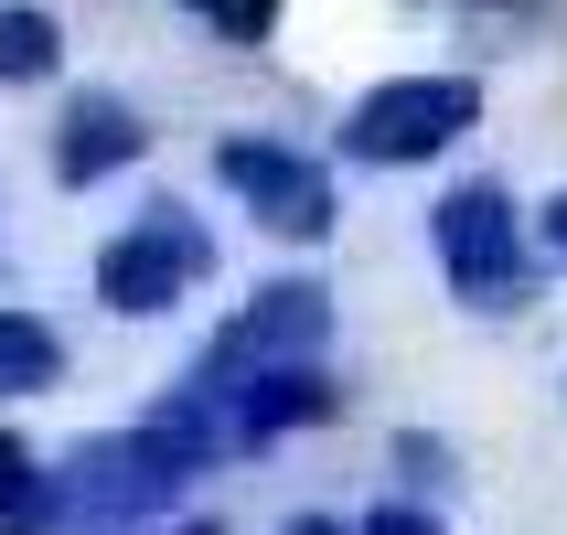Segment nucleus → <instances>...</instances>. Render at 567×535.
I'll return each mask as SVG.
<instances>
[{"label": "nucleus", "mask_w": 567, "mask_h": 535, "mask_svg": "<svg viewBox=\"0 0 567 535\" xmlns=\"http://www.w3.org/2000/svg\"><path fill=\"white\" fill-rule=\"evenodd\" d=\"M429 257H440L450 300L482 321L536 311V289H546V257H536V225H525L514 183H450L429 204Z\"/></svg>", "instance_id": "f257e3e1"}, {"label": "nucleus", "mask_w": 567, "mask_h": 535, "mask_svg": "<svg viewBox=\"0 0 567 535\" xmlns=\"http://www.w3.org/2000/svg\"><path fill=\"white\" fill-rule=\"evenodd\" d=\"M482 128V75L472 64H417V75H375L343 107V161L364 172H417V161L461 151Z\"/></svg>", "instance_id": "f03ea898"}, {"label": "nucleus", "mask_w": 567, "mask_h": 535, "mask_svg": "<svg viewBox=\"0 0 567 535\" xmlns=\"http://www.w3.org/2000/svg\"><path fill=\"white\" fill-rule=\"evenodd\" d=\"M193 472H204V461H193L161 418L107 429V440H86L54 472V525H151V514H172L193 493Z\"/></svg>", "instance_id": "7ed1b4c3"}, {"label": "nucleus", "mask_w": 567, "mask_h": 535, "mask_svg": "<svg viewBox=\"0 0 567 535\" xmlns=\"http://www.w3.org/2000/svg\"><path fill=\"white\" fill-rule=\"evenodd\" d=\"M96 311L107 321H172L193 289L215 279V225L183 215V204H140V215L96 247Z\"/></svg>", "instance_id": "20e7f679"}, {"label": "nucleus", "mask_w": 567, "mask_h": 535, "mask_svg": "<svg viewBox=\"0 0 567 535\" xmlns=\"http://www.w3.org/2000/svg\"><path fill=\"white\" fill-rule=\"evenodd\" d=\"M215 183L247 204L268 236H289V247H321L332 225H343V193H332V161L289 151V140H215Z\"/></svg>", "instance_id": "39448f33"}, {"label": "nucleus", "mask_w": 567, "mask_h": 535, "mask_svg": "<svg viewBox=\"0 0 567 535\" xmlns=\"http://www.w3.org/2000/svg\"><path fill=\"white\" fill-rule=\"evenodd\" d=\"M321 343H332V289L321 279H268L215 353H236V364H321Z\"/></svg>", "instance_id": "423d86ee"}, {"label": "nucleus", "mask_w": 567, "mask_h": 535, "mask_svg": "<svg viewBox=\"0 0 567 535\" xmlns=\"http://www.w3.org/2000/svg\"><path fill=\"white\" fill-rule=\"evenodd\" d=\"M140 151H151V128H140V107H128V96H107V86H86V96L54 119V183H64V193L118 183Z\"/></svg>", "instance_id": "0eeeda50"}, {"label": "nucleus", "mask_w": 567, "mask_h": 535, "mask_svg": "<svg viewBox=\"0 0 567 535\" xmlns=\"http://www.w3.org/2000/svg\"><path fill=\"white\" fill-rule=\"evenodd\" d=\"M450 43L472 64H536L567 43V0H461L450 11Z\"/></svg>", "instance_id": "6e6552de"}, {"label": "nucleus", "mask_w": 567, "mask_h": 535, "mask_svg": "<svg viewBox=\"0 0 567 535\" xmlns=\"http://www.w3.org/2000/svg\"><path fill=\"white\" fill-rule=\"evenodd\" d=\"M64 385V332L22 300H0V408H22V397H54Z\"/></svg>", "instance_id": "1a4fd4ad"}, {"label": "nucleus", "mask_w": 567, "mask_h": 535, "mask_svg": "<svg viewBox=\"0 0 567 535\" xmlns=\"http://www.w3.org/2000/svg\"><path fill=\"white\" fill-rule=\"evenodd\" d=\"M64 75V22L43 0H0V86H54Z\"/></svg>", "instance_id": "9d476101"}, {"label": "nucleus", "mask_w": 567, "mask_h": 535, "mask_svg": "<svg viewBox=\"0 0 567 535\" xmlns=\"http://www.w3.org/2000/svg\"><path fill=\"white\" fill-rule=\"evenodd\" d=\"M0 535H54V472L22 429H0Z\"/></svg>", "instance_id": "9b49d317"}, {"label": "nucleus", "mask_w": 567, "mask_h": 535, "mask_svg": "<svg viewBox=\"0 0 567 535\" xmlns=\"http://www.w3.org/2000/svg\"><path fill=\"white\" fill-rule=\"evenodd\" d=\"M183 11L215 32V43H268V32L289 22V0H183Z\"/></svg>", "instance_id": "f8f14e48"}, {"label": "nucleus", "mask_w": 567, "mask_h": 535, "mask_svg": "<svg viewBox=\"0 0 567 535\" xmlns=\"http://www.w3.org/2000/svg\"><path fill=\"white\" fill-rule=\"evenodd\" d=\"M396 472H408V482H450L461 461H450V440H417V429H396Z\"/></svg>", "instance_id": "ddd939ff"}, {"label": "nucleus", "mask_w": 567, "mask_h": 535, "mask_svg": "<svg viewBox=\"0 0 567 535\" xmlns=\"http://www.w3.org/2000/svg\"><path fill=\"white\" fill-rule=\"evenodd\" d=\"M353 535H450V525H440L429 504H375V514H364Z\"/></svg>", "instance_id": "4468645a"}, {"label": "nucleus", "mask_w": 567, "mask_h": 535, "mask_svg": "<svg viewBox=\"0 0 567 535\" xmlns=\"http://www.w3.org/2000/svg\"><path fill=\"white\" fill-rule=\"evenodd\" d=\"M525 225H536V257H546V268H567V193H546Z\"/></svg>", "instance_id": "2eb2a0df"}, {"label": "nucleus", "mask_w": 567, "mask_h": 535, "mask_svg": "<svg viewBox=\"0 0 567 535\" xmlns=\"http://www.w3.org/2000/svg\"><path fill=\"white\" fill-rule=\"evenodd\" d=\"M279 535H353L343 514H300V525H279Z\"/></svg>", "instance_id": "dca6fc26"}, {"label": "nucleus", "mask_w": 567, "mask_h": 535, "mask_svg": "<svg viewBox=\"0 0 567 535\" xmlns=\"http://www.w3.org/2000/svg\"><path fill=\"white\" fill-rule=\"evenodd\" d=\"M172 535H215V525H172Z\"/></svg>", "instance_id": "f3484780"}]
</instances>
